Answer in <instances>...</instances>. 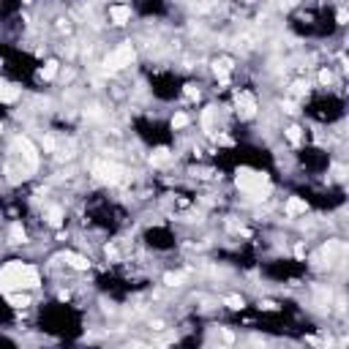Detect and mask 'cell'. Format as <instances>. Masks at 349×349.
<instances>
[{
  "label": "cell",
  "instance_id": "6da1fadb",
  "mask_svg": "<svg viewBox=\"0 0 349 349\" xmlns=\"http://www.w3.org/2000/svg\"><path fill=\"white\" fill-rule=\"evenodd\" d=\"M131 60H134V47H131V44H123V47H117L115 52H112L109 58H107V68L117 71V68L131 66Z\"/></svg>",
  "mask_w": 349,
  "mask_h": 349
},
{
  "label": "cell",
  "instance_id": "7a4b0ae2",
  "mask_svg": "<svg viewBox=\"0 0 349 349\" xmlns=\"http://www.w3.org/2000/svg\"><path fill=\"white\" fill-rule=\"evenodd\" d=\"M93 174H96L98 180H107V183H117V180L123 178V169L117 164H109V161H98V164L93 166Z\"/></svg>",
  "mask_w": 349,
  "mask_h": 349
},
{
  "label": "cell",
  "instance_id": "3957f363",
  "mask_svg": "<svg viewBox=\"0 0 349 349\" xmlns=\"http://www.w3.org/2000/svg\"><path fill=\"white\" fill-rule=\"evenodd\" d=\"M109 20L112 25H126L131 20V9L128 6H109Z\"/></svg>",
  "mask_w": 349,
  "mask_h": 349
},
{
  "label": "cell",
  "instance_id": "277c9868",
  "mask_svg": "<svg viewBox=\"0 0 349 349\" xmlns=\"http://www.w3.org/2000/svg\"><path fill=\"white\" fill-rule=\"evenodd\" d=\"M238 109L243 112V117H251L254 112H257V101H254L248 93H240L238 96Z\"/></svg>",
  "mask_w": 349,
  "mask_h": 349
},
{
  "label": "cell",
  "instance_id": "5b68a950",
  "mask_svg": "<svg viewBox=\"0 0 349 349\" xmlns=\"http://www.w3.org/2000/svg\"><path fill=\"white\" fill-rule=\"evenodd\" d=\"M284 210H286V216H300L308 210V205L303 202V199H297V197H289V202L284 205Z\"/></svg>",
  "mask_w": 349,
  "mask_h": 349
},
{
  "label": "cell",
  "instance_id": "8992f818",
  "mask_svg": "<svg viewBox=\"0 0 349 349\" xmlns=\"http://www.w3.org/2000/svg\"><path fill=\"white\" fill-rule=\"evenodd\" d=\"M63 259L74 267V270H87V267H90V262H87L85 257H79V254H74V251H66Z\"/></svg>",
  "mask_w": 349,
  "mask_h": 349
},
{
  "label": "cell",
  "instance_id": "52a82bcc",
  "mask_svg": "<svg viewBox=\"0 0 349 349\" xmlns=\"http://www.w3.org/2000/svg\"><path fill=\"white\" fill-rule=\"evenodd\" d=\"M9 303L14 308H28L30 305V295H9Z\"/></svg>",
  "mask_w": 349,
  "mask_h": 349
},
{
  "label": "cell",
  "instance_id": "ba28073f",
  "mask_svg": "<svg viewBox=\"0 0 349 349\" xmlns=\"http://www.w3.org/2000/svg\"><path fill=\"white\" fill-rule=\"evenodd\" d=\"M189 115H186V112H174V115H172V128H186V126H189Z\"/></svg>",
  "mask_w": 349,
  "mask_h": 349
},
{
  "label": "cell",
  "instance_id": "9c48e42d",
  "mask_svg": "<svg viewBox=\"0 0 349 349\" xmlns=\"http://www.w3.org/2000/svg\"><path fill=\"white\" fill-rule=\"evenodd\" d=\"M284 134H286V139H289L292 145H297V142L303 139V134H300V128H297V126H289V128L284 131Z\"/></svg>",
  "mask_w": 349,
  "mask_h": 349
},
{
  "label": "cell",
  "instance_id": "30bf717a",
  "mask_svg": "<svg viewBox=\"0 0 349 349\" xmlns=\"http://www.w3.org/2000/svg\"><path fill=\"white\" fill-rule=\"evenodd\" d=\"M58 74V63H47V68L41 71V79H52Z\"/></svg>",
  "mask_w": 349,
  "mask_h": 349
},
{
  "label": "cell",
  "instance_id": "8fae6325",
  "mask_svg": "<svg viewBox=\"0 0 349 349\" xmlns=\"http://www.w3.org/2000/svg\"><path fill=\"white\" fill-rule=\"evenodd\" d=\"M229 308H243V297H227Z\"/></svg>",
  "mask_w": 349,
  "mask_h": 349
}]
</instances>
